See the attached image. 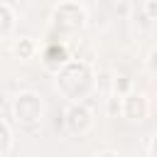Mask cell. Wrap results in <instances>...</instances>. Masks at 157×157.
Segmentation results:
<instances>
[{
  "instance_id": "cell-8",
  "label": "cell",
  "mask_w": 157,
  "mask_h": 157,
  "mask_svg": "<svg viewBox=\"0 0 157 157\" xmlns=\"http://www.w3.org/2000/svg\"><path fill=\"white\" fill-rule=\"evenodd\" d=\"M37 52H39V44H37L32 37H20V39H15V44H12V54H15L20 61L34 59Z\"/></svg>"
},
{
  "instance_id": "cell-2",
  "label": "cell",
  "mask_w": 157,
  "mask_h": 157,
  "mask_svg": "<svg viewBox=\"0 0 157 157\" xmlns=\"http://www.w3.org/2000/svg\"><path fill=\"white\" fill-rule=\"evenodd\" d=\"M86 27H88V12L76 0H61L49 12V29H52V34L71 37V34H78L81 29H86Z\"/></svg>"
},
{
  "instance_id": "cell-16",
  "label": "cell",
  "mask_w": 157,
  "mask_h": 157,
  "mask_svg": "<svg viewBox=\"0 0 157 157\" xmlns=\"http://www.w3.org/2000/svg\"><path fill=\"white\" fill-rule=\"evenodd\" d=\"M115 10H118V12H128L130 5H128V2H120V5H118V2H115Z\"/></svg>"
},
{
  "instance_id": "cell-12",
  "label": "cell",
  "mask_w": 157,
  "mask_h": 157,
  "mask_svg": "<svg viewBox=\"0 0 157 157\" xmlns=\"http://www.w3.org/2000/svg\"><path fill=\"white\" fill-rule=\"evenodd\" d=\"M145 69H147L150 74H155V71H157V47H150V49H147V56H145Z\"/></svg>"
},
{
  "instance_id": "cell-11",
  "label": "cell",
  "mask_w": 157,
  "mask_h": 157,
  "mask_svg": "<svg viewBox=\"0 0 157 157\" xmlns=\"http://www.w3.org/2000/svg\"><path fill=\"white\" fill-rule=\"evenodd\" d=\"M105 115L108 118H118L120 115V98L113 96V93H108V98H105Z\"/></svg>"
},
{
  "instance_id": "cell-1",
  "label": "cell",
  "mask_w": 157,
  "mask_h": 157,
  "mask_svg": "<svg viewBox=\"0 0 157 157\" xmlns=\"http://www.w3.org/2000/svg\"><path fill=\"white\" fill-rule=\"evenodd\" d=\"M54 86L69 103H83L96 91V71L83 59H69L54 74Z\"/></svg>"
},
{
  "instance_id": "cell-15",
  "label": "cell",
  "mask_w": 157,
  "mask_h": 157,
  "mask_svg": "<svg viewBox=\"0 0 157 157\" xmlns=\"http://www.w3.org/2000/svg\"><path fill=\"white\" fill-rule=\"evenodd\" d=\"M93 157H120L118 152H113V150H103V152H96Z\"/></svg>"
},
{
  "instance_id": "cell-7",
  "label": "cell",
  "mask_w": 157,
  "mask_h": 157,
  "mask_svg": "<svg viewBox=\"0 0 157 157\" xmlns=\"http://www.w3.org/2000/svg\"><path fill=\"white\" fill-rule=\"evenodd\" d=\"M15 25H17V12L10 2H2L0 0V39H7L12 32H15Z\"/></svg>"
},
{
  "instance_id": "cell-9",
  "label": "cell",
  "mask_w": 157,
  "mask_h": 157,
  "mask_svg": "<svg viewBox=\"0 0 157 157\" xmlns=\"http://www.w3.org/2000/svg\"><path fill=\"white\" fill-rule=\"evenodd\" d=\"M132 91H135L132 88V78H128V76H113V81H110V93L113 96L123 98V96H128Z\"/></svg>"
},
{
  "instance_id": "cell-4",
  "label": "cell",
  "mask_w": 157,
  "mask_h": 157,
  "mask_svg": "<svg viewBox=\"0 0 157 157\" xmlns=\"http://www.w3.org/2000/svg\"><path fill=\"white\" fill-rule=\"evenodd\" d=\"M93 110L86 103H69L64 110V128L74 137H83L93 130Z\"/></svg>"
},
{
  "instance_id": "cell-14",
  "label": "cell",
  "mask_w": 157,
  "mask_h": 157,
  "mask_svg": "<svg viewBox=\"0 0 157 157\" xmlns=\"http://www.w3.org/2000/svg\"><path fill=\"white\" fill-rule=\"evenodd\" d=\"M145 157H155V132L145 137Z\"/></svg>"
},
{
  "instance_id": "cell-10",
  "label": "cell",
  "mask_w": 157,
  "mask_h": 157,
  "mask_svg": "<svg viewBox=\"0 0 157 157\" xmlns=\"http://www.w3.org/2000/svg\"><path fill=\"white\" fill-rule=\"evenodd\" d=\"M12 150V130L5 120H0V157H5Z\"/></svg>"
},
{
  "instance_id": "cell-6",
  "label": "cell",
  "mask_w": 157,
  "mask_h": 157,
  "mask_svg": "<svg viewBox=\"0 0 157 157\" xmlns=\"http://www.w3.org/2000/svg\"><path fill=\"white\" fill-rule=\"evenodd\" d=\"M69 59H71V54H69V47L64 42H49L42 49V66L52 74H56Z\"/></svg>"
},
{
  "instance_id": "cell-5",
  "label": "cell",
  "mask_w": 157,
  "mask_h": 157,
  "mask_svg": "<svg viewBox=\"0 0 157 157\" xmlns=\"http://www.w3.org/2000/svg\"><path fill=\"white\" fill-rule=\"evenodd\" d=\"M120 115L125 120H130V123H142L150 115V101H147V96H142L137 91L123 96L120 98Z\"/></svg>"
},
{
  "instance_id": "cell-3",
  "label": "cell",
  "mask_w": 157,
  "mask_h": 157,
  "mask_svg": "<svg viewBox=\"0 0 157 157\" xmlns=\"http://www.w3.org/2000/svg\"><path fill=\"white\" fill-rule=\"evenodd\" d=\"M12 118L17 120V125L34 130L42 118H44V101L37 91H20L12 101Z\"/></svg>"
},
{
  "instance_id": "cell-13",
  "label": "cell",
  "mask_w": 157,
  "mask_h": 157,
  "mask_svg": "<svg viewBox=\"0 0 157 157\" xmlns=\"http://www.w3.org/2000/svg\"><path fill=\"white\" fill-rule=\"evenodd\" d=\"M142 15L152 22V20H157V2L155 0H145L142 2Z\"/></svg>"
}]
</instances>
